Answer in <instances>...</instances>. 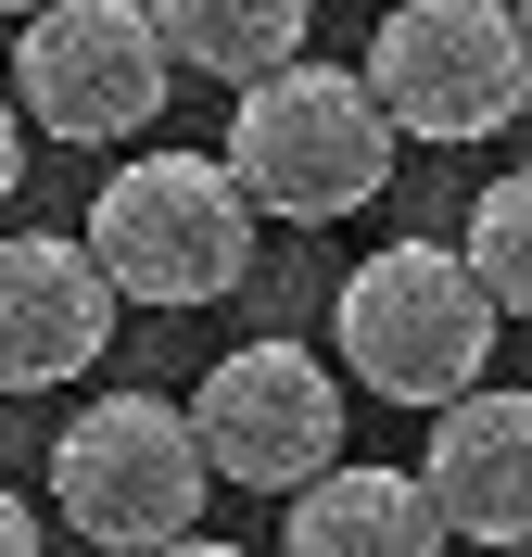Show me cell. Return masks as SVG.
I'll return each instance as SVG.
<instances>
[{
	"label": "cell",
	"instance_id": "6da1fadb",
	"mask_svg": "<svg viewBox=\"0 0 532 557\" xmlns=\"http://www.w3.org/2000/svg\"><path fill=\"white\" fill-rule=\"evenodd\" d=\"M76 253L102 267L114 317L127 305H228L253 278V203L228 190L215 152H127V165L89 190V228Z\"/></svg>",
	"mask_w": 532,
	"mask_h": 557
},
{
	"label": "cell",
	"instance_id": "7a4b0ae2",
	"mask_svg": "<svg viewBox=\"0 0 532 557\" xmlns=\"http://www.w3.org/2000/svg\"><path fill=\"white\" fill-rule=\"evenodd\" d=\"M215 165H228V190L253 203V228H267V215H280V228H330V215H368L393 190V127H381V102H368L343 64L305 51L292 76H267V89L228 102Z\"/></svg>",
	"mask_w": 532,
	"mask_h": 557
},
{
	"label": "cell",
	"instance_id": "3957f363",
	"mask_svg": "<svg viewBox=\"0 0 532 557\" xmlns=\"http://www.w3.org/2000/svg\"><path fill=\"white\" fill-rule=\"evenodd\" d=\"M330 330H343V368L381 406H431V418L457 393H482V368H495V305L469 292L457 242H381L343 278Z\"/></svg>",
	"mask_w": 532,
	"mask_h": 557
},
{
	"label": "cell",
	"instance_id": "277c9868",
	"mask_svg": "<svg viewBox=\"0 0 532 557\" xmlns=\"http://www.w3.org/2000/svg\"><path fill=\"white\" fill-rule=\"evenodd\" d=\"M203 494L215 482L190 456L177 393H102V406H76V431H51V507L102 557H152L177 532H203Z\"/></svg>",
	"mask_w": 532,
	"mask_h": 557
},
{
	"label": "cell",
	"instance_id": "5b68a950",
	"mask_svg": "<svg viewBox=\"0 0 532 557\" xmlns=\"http://www.w3.org/2000/svg\"><path fill=\"white\" fill-rule=\"evenodd\" d=\"M355 89L381 102L393 139H495L532 102V51L507 0H406L368 26V64Z\"/></svg>",
	"mask_w": 532,
	"mask_h": 557
},
{
	"label": "cell",
	"instance_id": "8992f818",
	"mask_svg": "<svg viewBox=\"0 0 532 557\" xmlns=\"http://www.w3.org/2000/svg\"><path fill=\"white\" fill-rule=\"evenodd\" d=\"M165 38H152L140 0H51L13 26V127L64 139V152H114V139H140L165 114Z\"/></svg>",
	"mask_w": 532,
	"mask_h": 557
},
{
	"label": "cell",
	"instance_id": "52a82bcc",
	"mask_svg": "<svg viewBox=\"0 0 532 557\" xmlns=\"http://www.w3.org/2000/svg\"><path fill=\"white\" fill-rule=\"evenodd\" d=\"M177 418H190L203 482H242V494H305V482L343 469V381H330V355H305V343L215 355L203 393Z\"/></svg>",
	"mask_w": 532,
	"mask_h": 557
},
{
	"label": "cell",
	"instance_id": "ba28073f",
	"mask_svg": "<svg viewBox=\"0 0 532 557\" xmlns=\"http://www.w3.org/2000/svg\"><path fill=\"white\" fill-rule=\"evenodd\" d=\"M406 482L431 494L444 545H482V557H532V393L520 381H482L431 418V444Z\"/></svg>",
	"mask_w": 532,
	"mask_h": 557
},
{
	"label": "cell",
	"instance_id": "9c48e42d",
	"mask_svg": "<svg viewBox=\"0 0 532 557\" xmlns=\"http://www.w3.org/2000/svg\"><path fill=\"white\" fill-rule=\"evenodd\" d=\"M114 343V292L76 228H0V393H64Z\"/></svg>",
	"mask_w": 532,
	"mask_h": 557
},
{
	"label": "cell",
	"instance_id": "30bf717a",
	"mask_svg": "<svg viewBox=\"0 0 532 557\" xmlns=\"http://www.w3.org/2000/svg\"><path fill=\"white\" fill-rule=\"evenodd\" d=\"M280 557H457V545H444V520H431V494L406 482V469H368V456H343L330 482L292 494Z\"/></svg>",
	"mask_w": 532,
	"mask_h": 557
},
{
	"label": "cell",
	"instance_id": "8fae6325",
	"mask_svg": "<svg viewBox=\"0 0 532 557\" xmlns=\"http://www.w3.org/2000/svg\"><path fill=\"white\" fill-rule=\"evenodd\" d=\"M152 38H165V76H215L228 102L267 89V76L305 64L318 13L305 0H152Z\"/></svg>",
	"mask_w": 532,
	"mask_h": 557
},
{
	"label": "cell",
	"instance_id": "7c38bea8",
	"mask_svg": "<svg viewBox=\"0 0 532 557\" xmlns=\"http://www.w3.org/2000/svg\"><path fill=\"white\" fill-rule=\"evenodd\" d=\"M457 267H469V292L495 317H532V165H507L482 203H469V228H457Z\"/></svg>",
	"mask_w": 532,
	"mask_h": 557
},
{
	"label": "cell",
	"instance_id": "4fadbf2b",
	"mask_svg": "<svg viewBox=\"0 0 532 557\" xmlns=\"http://www.w3.org/2000/svg\"><path fill=\"white\" fill-rule=\"evenodd\" d=\"M0 557H51V532H38V507L13 482H0Z\"/></svg>",
	"mask_w": 532,
	"mask_h": 557
},
{
	"label": "cell",
	"instance_id": "5bb4252c",
	"mask_svg": "<svg viewBox=\"0 0 532 557\" xmlns=\"http://www.w3.org/2000/svg\"><path fill=\"white\" fill-rule=\"evenodd\" d=\"M26 190V127H13V102H0V203Z\"/></svg>",
	"mask_w": 532,
	"mask_h": 557
},
{
	"label": "cell",
	"instance_id": "9a60e30c",
	"mask_svg": "<svg viewBox=\"0 0 532 557\" xmlns=\"http://www.w3.org/2000/svg\"><path fill=\"white\" fill-rule=\"evenodd\" d=\"M152 557H242V545H215V532H177V545H152Z\"/></svg>",
	"mask_w": 532,
	"mask_h": 557
},
{
	"label": "cell",
	"instance_id": "2e32d148",
	"mask_svg": "<svg viewBox=\"0 0 532 557\" xmlns=\"http://www.w3.org/2000/svg\"><path fill=\"white\" fill-rule=\"evenodd\" d=\"M520 51H532V13H520Z\"/></svg>",
	"mask_w": 532,
	"mask_h": 557
}]
</instances>
